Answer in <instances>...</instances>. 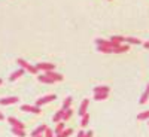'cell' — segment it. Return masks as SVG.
<instances>
[{"instance_id":"1","label":"cell","mask_w":149,"mask_h":137,"mask_svg":"<svg viewBox=\"0 0 149 137\" xmlns=\"http://www.w3.org/2000/svg\"><path fill=\"white\" fill-rule=\"evenodd\" d=\"M17 63L24 69V70H27V72H30V73H33V74H36L37 73V69H36V66H31V64H29L26 60H22V58H18L17 60Z\"/></svg>"},{"instance_id":"2","label":"cell","mask_w":149,"mask_h":137,"mask_svg":"<svg viewBox=\"0 0 149 137\" xmlns=\"http://www.w3.org/2000/svg\"><path fill=\"white\" fill-rule=\"evenodd\" d=\"M55 98H57V95H55V94H49V95H45V97H42V98H37L36 106H37V107H40L42 104H46V103H49V102L55 100Z\"/></svg>"},{"instance_id":"3","label":"cell","mask_w":149,"mask_h":137,"mask_svg":"<svg viewBox=\"0 0 149 137\" xmlns=\"http://www.w3.org/2000/svg\"><path fill=\"white\" fill-rule=\"evenodd\" d=\"M21 110L22 112H31V113H36V115H40V107L37 106H29V104H22L21 106Z\"/></svg>"},{"instance_id":"4","label":"cell","mask_w":149,"mask_h":137,"mask_svg":"<svg viewBox=\"0 0 149 137\" xmlns=\"http://www.w3.org/2000/svg\"><path fill=\"white\" fill-rule=\"evenodd\" d=\"M18 100H19L18 97H6V98H0V104H2V106L15 104V103H18Z\"/></svg>"},{"instance_id":"5","label":"cell","mask_w":149,"mask_h":137,"mask_svg":"<svg viewBox=\"0 0 149 137\" xmlns=\"http://www.w3.org/2000/svg\"><path fill=\"white\" fill-rule=\"evenodd\" d=\"M8 122L12 125V128H21V130H24V124H22L21 121L15 119L14 116H9V118H8Z\"/></svg>"},{"instance_id":"6","label":"cell","mask_w":149,"mask_h":137,"mask_svg":"<svg viewBox=\"0 0 149 137\" xmlns=\"http://www.w3.org/2000/svg\"><path fill=\"white\" fill-rule=\"evenodd\" d=\"M45 74L48 78H51V79H54L55 82H58V81H63V74H60V73H57V72H54V70H49V72H45Z\"/></svg>"},{"instance_id":"7","label":"cell","mask_w":149,"mask_h":137,"mask_svg":"<svg viewBox=\"0 0 149 137\" xmlns=\"http://www.w3.org/2000/svg\"><path fill=\"white\" fill-rule=\"evenodd\" d=\"M36 69H37V70L49 72V70H54V64H52V63H37V64H36Z\"/></svg>"},{"instance_id":"8","label":"cell","mask_w":149,"mask_h":137,"mask_svg":"<svg viewBox=\"0 0 149 137\" xmlns=\"http://www.w3.org/2000/svg\"><path fill=\"white\" fill-rule=\"evenodd\" d=\"M88 104H90V100H88V98H85V100L81 103V106H79V110H78V113H79L81 116L86 115V109H88Z\"/></svg>"},{"instance_id":"9","label":"cell","mask_w":149,"mask_h":137,"mask_svg":"<svg viewBox=\"0 0 149 137\" xmlns=\"http://www.w3.org/2000/svg\"><path fill=\"white\" fill-rule=\"evenodd\" d=\"M46 128H48L46 125H40V127H37V128L31 133V136H33V137H39L40 134H43V133L46 131Z\"/></svg>"},{"instance_id":"10","label":"cell","mask_w":149,"mask_h":137,"mask_svg":"<svg viewBox=\"0 0 149 137\" xmlns=\"http://www.w3.org/2000/svg\"><path fill=\"white\" fill-rule=\"evenodd\" d=\"M64 112H66V110H63V109H61V110H58L57 113L54 115L52 121H54V122H57V124H58V122H61V121H63V116H64Z\"/></svg>"},{"instance_id":"11","label":"cell","mask_w":149,"mask_h":137,"mask_svg":"<svg viewBox=\"0 0 149 137\" xmlns=\"http://www.w3.org/2000/svg\"><path fill=\"white\" fill-rule=\"evenodd\" d=\"M103 92H109V86L102 85V86H95L94 88V94H103Z\"/></svg>"},{"instance_id":"12","label":"cell","mask_w":149,"mask_h":137,"mask_svg":"<svg viewBox=\"0 0 149 137\" xmlns=\"http://www.w3.org/2000/svg\"><path fill=\"white\" fill-rule=\"evenodd\" d=\"M24 74V69H19V70H17V72H14L10 74V78H9V81H15V79H18V78H21Z\"/></svg>"},{"instance_id":"13","label":"cell","mask_w":149,"mask_h":137,"mask_svg":"<svg viewBox=\"0 0 149 137\" xmlns=\"http://www.w3.org/2000/svg\"><path fill=\"white\" fill-rule=\"evenodd\" d=\"M110 40L113 43H116V45H122L124 42H125V37H122V36H112Z\"/></svg>"},{"instance_id":"14","label":"cell","mask_w":149,"mask_h":137,"mask_svg":"<svg viewBox=\"0 0 149 137\" xmlns=\"http://www.w3.org/2000/svg\"><path fill=\"white\" fill-rule=\"evenodd\" d=\"M37 79H39V82H43V83H54V82H55L54 79H51V78H48L46 74H40V76L37 78Z\"/></svg>"},{"instance_id":"15","label":"cell","mask_w":149,"mask_h":137,"mask_svg":"<svg viewBox=\"0 0 149 137\" xmlns=\"http://www.w3.org/2000/svg\"><path fill=\"white\" fill-rule=\"evenodd\" d=\"M148 97H149V83H148V86H146L145 92L142 94V98H140V104H145V103L148 102Z\"/></svg>"},{"instance_id":"16","label":"cell","mask_w":149,"mask_h":137,"mask_svg":"<svg viewBox=\"0 0 149 137\" xmlns=\"http://www.w3.org/2000/svg\"><path fill=\"white\" fill-rule=\"evenodd\" d=\"M66 128H64V121H61V122H58L57 124V127H55V130H54V133H57V134H60V133H63Z\"/></svg>"},{"instance_id":"17","label":"cell","mask_w":149,"mask_h":137,"mask_svg":"<svg viewBox=\"0 0 149 137\" xmlns=\"http://www.w3.org/2000/svg\"><path fill=\"white\" fill-rule=\"evenodd\" d=\"M72 102H73V98H72V97H67L66 100H64V103H63V106H61V109H63V110H67V109H70V104H72Z\"/></svg>"},{"instance_id":"18","label":"cell","mask_w":149,"mask_h":137,"mask_svg":"<svg viewBox=\"0 0 149 137\" xmlns=\"http://www.w3.org/2000/svg\"><path fill=\"white\" fill-rule=\"evenodd\" d=\"M137 119L139 121H149V110H145V112H142V113H139L137 115Z\"/></svg>"},{"instance_id":"19","label":"cell","mask_w":149,"mask_h":137,"mask_svg":"<svg viewBox=\"0 0 149 137\" xmlns=\"http://www.w3.org/2000/svg\"><path fill=\"white\" fill-rule=\"evenodd\" d=\"M127 51H128V45H121L119 48L115 49L113 52H115V54H121V52H127Z\"/></svg>"},{"instance_id":"20","label":"cell","mask_w":149,"mask_h":137,"mask_svg":"<svg viewBox=\"0 0 149 137\" xmlns=\"http://www.w3.org/2000/svg\"><path fill=\"white\" fill-rule=\"evenodd\" d=\"M88 121H90V115L86 113V115H84V116H82V121H81V127H82V128H85L86 125H88Z\"/></svg>"},{"instance_id":"21","label":"cell","mask_w":149,"mask_h":137,"mask_svg":"<svg viewBox=\"0 0 149 137\" xmlns=\"http://www.w3.org/2000/svg\"><path fill=\"white\" fill-rule=\"evenodd\" d=\"M125 42L127 43H134V45H140V39H136V37H125Z\"/></svg>"},{"instance_id":"22","label":"cell","mask_w":149,"mask_h":137,"mask_svg":"<svg viewBox=\"0 0 149 137\" xmlns=\"http://www.w3.org/2000/svg\"><path fill=\"white\" fill-rule=\"evenodd\" d=\"M72 133H73V130H72V128H66L63 133H60V134H58V136H55V137H69Z\"/></svg>"},{"instance_id":"23","label":"cell","mask_w":149,"mask_h":137,"mask_svg":"<svg viewBox=\"0 0 149 137\" xmlns=\"http://www.w3.org/2000/svg\"><path fill=\"white\" fill-rule=\"evenodd\" d=\"M12 133H14L15 136H18V137H24V136H26L24 130H21V128H12Z\"/></svg>"},{"instance_id":"24","label":"cell","mask_w":149,"mask_h":137,"mask_svg":"<svg viewBox=\"0 0 149 137\" xmlns=\"http://www.w3.org/2000/svg\"><path fill=\"white\" fill-rule=\"evenodd\" d=\"M109 92H103V94H94V98L98 102V100H104V98H107Z\"/></svg>"},{"instance_id":"25","label":"cell","mask_w":149,"mask_h":137,"mask_svg":"<svg viewBox=\"0 0 149 137\" xmlns=\"http://www.w3.org/2000/svg\"><path fill=\"white\" fill-rule=\"evenodd\" d=\"M72 113H73V110H72V109H67V110L64 112L63 121H64V122H66V121H69V119H70V116H72Z\"/></svg>"},{"instance_id":"26","label":"cell","mask_w":149,"mask_h":137,"mask_svg":"<svg viewBox=\"0 0 149 137\" xmlns=\"http://www.w3.org/2000/svg\"><path fill=\"white\" fill-rule=\"evenodd\" d=\"M98 51L104 52V54H110V52H113V49H110V48H107V46H98Z\"/></svg>"},{"instance_id":"27","label":"cell","mask_w":149,"mask_h":137,"mask_svg":"<svg viewBox=\"0 0 149 137\" xmlns=\"http://www.w3.org/2000/svg\"><path fill=\"white\" fill-rule=\"evenodd\" d=\"M45 137H54V131H52L51 128H46V131H45Z\"/></svg>"},{"instance_id":"28","label":"cell","mask_w":149,"mask_h":137,"mask_svg":"<svg viewBox=\"0 0 149 137\" xmlns=\"http://www.w3.org/2000/svg\"><path fill=\"white\" fill-rule=\"evenodd\" d=\"M93 134H94L93 131H86V134H85V137H93Z\"/></svg>"},{"instance_id":"29","label":"cell","mask_w":149,"mask_h":137,"mask_svg":"<svg viewBox=\"0 0 149 137\" xmlns=\"http://www.w3.org/2000/svg\"><path fill=\"white\" fill-rule=\"evenodd\" d=\"M85 134H86V133H84V131H79V133H78V137H85Z\"/></svg>"},{"instance_id":"30","label":"cell","mask_w":149,"mask_h":137,"mask_svg":"<svg viewBox=\"0 0 149 137\" xmlns=\"http://www.w3.org/2000/svg\"><path fill=\"white\" fill-rule=\"evenodd\" d=\"M143 46H145L146 49H149V42H146V43H143Z\"/></svg>"},{"instance_id":"31","label":"cell","mask_w":149,"mask_h":137,"mask_svg":"<svg viewBox=\"0 0 149 137\" xmlns=\"http://www.w3.org/2000/svg\"><path fill=\"white\" fill-rule=\"evenodd\" d=\"M5 119V116H3V113H2V112H0V121H3Z\"/></svg>"},{"instance_id":"32","label":"cell","mask_w":149,"mask_h":137,"mask_svg":"<svg viewBox=\"0 0 149 137\" xmlns=\"http://www.w3.org/2000/svg\"><path fill=\"white\" fill-rule=\"evenodd\" d=\"M0 83H2V79H0Z\"/></svg>"},{"instance_id":"33","label":"cell","mask_w":149,"mask_h":137,"mask_svg":"<svg viewBox=\"0 0 149 137\" xmlns=\"http://www.w3.org/2000/svg\"><path fill=\"white\" fill-rule=\"evenodd\" d=\"M39 137H42V136H39Z\"/></svg>"},{"instance_id":"34","label":"cell","mask_w":149,"mask_h":137,"mask_svg":"<svg viewBox=\"0 0 149 137\" xmlns=\"http://www.w3.org/2000/svg\"><path fill=\"white\" fill-rule=\"evenodd\" d=\"M148 124H149V121H148Z\"/></svg>"}]
</instances>
